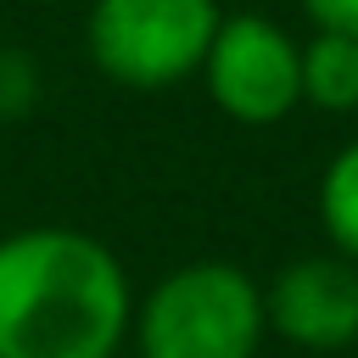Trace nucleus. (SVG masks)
Masks as SVG:
<instances>
[{"mask_svg":"<svg viewBox=\"0 0 358 358\" xmlns=\"http://www.w3.org/2000/svg\"><path fill=\"white\" fill-rule=\"evenodd\" d=\"M39 95V78H34V62L22 50H0V117H22Z\"/></svg>","mask_w":358,"mask_h":358,"instance_id":"6e6552de","label":"nucleus"},{"mask_svg":"<svg viewBox=\"0 0 358 358\" xmlns=\"http://www.w3.org/2000/svg\"><path fill=\"white\" fill-rule=\"evenodd\" d=\"M319 224L336 252L358 257V140L341 145L319 173Z\"/></svg>","mask_w":358,"mask_h":358,"instance_id":"0eeeda50","label":"nucleus"},{"mask_svg":"<svg viewBox=\"0 0 358 358\" xmlns=\"http://www.w3.org/2000/svg\"><path fill=\"white\" fill-rule=\"evenodd\" d=\"M302 101L319 112H358V34L313 28L302 45Z\"/></svg>","mask_w":358,"mask_h":358,"instance_id":"423d86ee","label":"nucleus"},{"mask_svg":"<svg viewBox=\"0 0 358 358\" xmlns=\"http://www.w3.org/2000/svg\"><path fill=\"white\" fill-rule=\"evenodd\" d=\"M201 78L224 117L246 129H268L302 106V45L257 11H235L213 34L201 56Z\"/></svg>","mask_w":358,"mask_h":358,"instance_id":"20e7f679","label":"nucleus"},{"mask_svg":"<svg viewBox=\"0 0 358 358\" xmlns=\"http://www.w3.org/2000/svg\"><path fill=\"white\" fill-rule=\"evenodd\" d=\"M134 324L129 274L84 229L0 235V358H112Z\"/></svg>","mask_w":358,"mask_h":358,"instance_id":"f257e3e1","label":"nucleus"},{"mask_svg":"<svg viewBox=\"0 0 358 358\" xmlns=\"http://www.w3.org/2000/svg\"><path fill=\"white\" fill-rule=\"evenodd\" d=\"M140 358H257L268 313L263 285L218 257L162 274L134 308Z\"/></svg>","mask_w":358,"mask_h":358,"instance_id":"f03ea898","label":"nucleus"},{"mask_svg":"<svg viewBox=\"0 0 358 358\" xmlns=\"http://www.w3.org/2000/svg\"><path fill=\"white\" fill-rule=\"evenodd\" d=\"M268 330L308 352H336L358 341V257L313 252L285 263L263 291Z\"/></svg>","mask_w":358,"mask_h":358,"instance_id":"39448f33","label":"nucleus"},{"mask_svg":"<svg viewBox=\"0 0 358 358\" xmlns=\"http://www.w3.org/2000/svg\"><path fill=\"white\" fill-rule=\"evenodd\" d=\"M302 11L313 17V28H341V34H358V0H302Z\"/></svg>","mask_w":358,"mask_h":358,"instance_id":"1a4fd4ad","label":"nucleus"},{"mask_svg":"<svg viewBox=\"0 0 358 358\" xmlns=\"http://www.w3.org/2000/svg\"><path fill=\"white\" fill-rule=\"evenodd\" d=\"M218 22H224L218 0H95L84 45L112 84L168 90L201 73Z\"/></svg>","mask_w":358,"mask_h":358,"instance_id":"7ed1b4c3","label":"nucleus"}]
</instances>
